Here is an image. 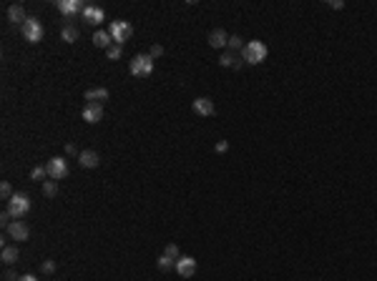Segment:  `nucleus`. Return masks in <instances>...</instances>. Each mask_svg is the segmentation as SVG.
Here are the masks:
<instances>
[{"label": "nucleus", "instance_id": "obj_1", "mask_svg": "<svg viewBox=\"0 0 377 281\" xmlns=\"http://www.w3.org/2000/svg\"><path fill=\"white\" fill-rule=\"evenodd\" d=\"M242 58H244V63H249V66L264 63V61H267V46H264L262 41H249V43L244 46V51H242Z\"/></svg>", "mask_w": 377, "mask_h": 281}, {"label": "nucleus", "instance_id": "obj_2", "mask_svg": "<svg viewBox=\"0 0 377 281\" xmlns=\"http://www.w3.org/2000/svg\"><path fill=\"white\" fill-rule=\"evenodd\" d=\"M128 73L136 78H148L153 73V58L148 53H138L131 63H128Z\"/></svg>", "mask_w": 377, "mask_h": 281}, {"label": "nucleus", "instance_id": "obj_3", "mask_svg": "<svg viewBox=\"0 0 377 281\" xmlns=\"http://www.w3.org/2000/svg\"><path fill=\"white\" fill-rule=\"evenodd\" d=\"M31 206H33V201L28 193H13V198L8 201V213L13 216V221H18V218L28 216Z\"/></svg>", "mask_w": 377, "mask_h": 281}, {"label": "nucleus", "instance_id": "obj_4", "mask_svg": "<svg viewBox=\"0 0 377 281\" xmlns=\"http://www.w3.org/2000/svg\"><path fill=\"white\" fill-rule=\"evenodd\" d=\"M108 33H111L113 43L123 46L126 41H131V36H133V26H131L128 21H113V23L108 26Z\"/></svg>", "mask_w": 377, "mask_h": 281}, {"label": "nucleus", "instance_id": "obj_5", "mask_svg": "<svg viewBox=\"0 0 377 281\" xmlns=\"http://www.w3.org/2000/svg\"><path fill=\"white\" fill-rule=\"evenodd\" d=\"M21 31H23V38H26L28 43H41V41H43V26H41L38 18H28V21L21 26Z\"/></svg>", "mask_w": 377, "mask_h": 281}, {"label": "nucleus", "instance_id": "obj_6", "mask_svg": "<svg viewBox=\"0 0 377 281\" xmlns=\"http://www.w3.org/2000/svg\"><path fill=\"white\" fill-rule=\"evenodd\" d=\"M46 171H48V178L61 181V178H66V176H68V161H66V158H61V156H53V158L46 163Z\"/></svg>", "mask_w": 377, "mask_h": 281}, {"label": "nucleus", "instance_id": "obj_7", "mask_svg": "<svg viewBox=\"0 0 377 281\" xmlns=\"http://www.w3.org/2000/svg\"><path fill=\"white\" fill-rule=\"evenodd\" d=\"M6 231H8V236H11L13 241H26V238L31 236V228H28V223H26V221H21V218H18V221H11Z\"/></svg>", "mask_w": 377, "mask_h": 281}, {"label": "nucleus", "instance_id": "obj_8", "mask_svg": "<svg viewBox=\"0 0 377 281\" xmlns=\"http://www.w3.org/2000/svg\"><path fill=\"white\" fill-rule=\"evenodd\" d=\"M56 8H58L66 18H73V16H78V13H83V11H86V6L81 3V0H58Z\"/></svg>", "mask_w": 377, "mask_h": 281}, {"label": "nucleus", "instance_id": "obj_9", "mask_svg": "<svg viewBox=\"0 0 377 281\" xmlns=\"http://www.w3.org/2000/svg\"><path fill=\"white\" fill-rule=\"evenodd\" d=\"M176 273H178L181 278H192V276L197 273V258H192V256H181V258L176 261Z\"/></svg>", "mask_w": 377, "mask_h": 281}, {"label": "nucleus", "instance_id": "obj_10", "mask_svg": "<svg viewBox=\"0 0 377 281\" xmlns=\"http://www.w3.org/2000/svg\"><path fill=\"white\" fill-rule=\"evenodd\" d=\"M81 18H83V23H88V26H101V23L106 21V13H103V8H98V6H86V11L81 13Z\"/></svg>", "mask_w": 377, "mask_h": 281}, {"label": "nucleus", "instance_id": "obj_11", "mask_svg": "<svg viewBox=\"0 0 377 281\" xmlns=\"http://www.w3.org/2000/svg\"><path fill=\"white\" fill-rule=\"evenodd\" d=\"M83 121H86V123H98V121H103V106H101V103H86V106H83Z\"/></svg>", "mask_w": 377, "mask_h": 281}, {"label": "nucleus", "instance_id": "obj_12", "mask_svg": "<svg viewBox=\"0 0 377 281\" xmlns=\"http://www.w3.org/2000/svg\"><path fill=\"white\" fill-rule=\"evenodd\" d=\"M192 111H194L197 116H204V118H207V116H214L217 108H214V101H212V98H197V101L192 103Z\"/></svg>", "mask_w": 377, "mask_h": 281}, {"label": "nucleus", "instance_id": "obj_13", "mask_svg": "<svg viewBox=\"0 0 377 281\" xmlns=\"http://www.w3.org/2000/svg\"><path fill=\"white\" fill-rule=\"evenodd\" d=\"M78 163H81L83 168H96V166L101 163V156H98L96 151L86 148V151H81V153H78Z\"/></svg>", "mask_w": 377, "mask_h": 281}, {"label": "nucleus", "instance_id": "obj_14", "mask_svg": "<svg viewBox=\"0 0 377 281\" xmlns=\"http://www.w3.org/2000/svg\"><path fill=\"white\" fill-rule=\"evenodd\" d=\"M219 66H224V68H237V71H239V68L244 66V58L237 56V53H232V51H227V53H222Z\"/></svg>", "mask_w": 377, "mask_h": 281}, {"label": "nucleus", "instance_id": "obj_15", "mask_svg": "<svg viewBox=\"0 0 377 281\" xmlns=\"http://www.w3.org/2000/svg\"><path fill=\"white\" fill-rule=\"evenodd\" d=\"M108 96H111V93H108L106 88H101V86L86 91V101H88V103H101V106H103V103L108 101Z\"/></svg>", "mask_w": 377, "mask_h": 281}, {"label": "nucleus", "instance_id": "obj_16", "mask_svg": "<svg viewBox=\"0 0 377 281\" xmlns=\"http://www.w3.org/2000/svg\"><path fill=\"white\" fill-rule=\"evenodd\" d=\"M227 43H229V36H227L222 28H214V31L209 33V46H212V48H227Z\"/></svg>", "mask_w": 377, "mask_h": 281}, {"label": "nucleus", "instance_id": "obj_17", "mask_svg": "<svg viewBox=\"0 0 377 281\" xmlns=\"http://www.w3.org/2000/svg\"><path fill=\"white\" fill-rule=\"evenodd\" d=\"M8 21L16 23V26H23V23L28 21L26 8H23V6H11V8H8Z\"/></svg>", "mask_w": 377, "mask_h": 281}, {"label": "nucleus", "instance_id": "obj_18", "mask_svg": "<svg viewBox=\"0 0 377 281\" xmlns=\"http://www.w3.org/2000/svg\"><path fill=\"white\" fill-rule=\"evenodd\" d=\"M93 46H96V48H103V51H108V48L113 46V38H111V33H108V31H96V33H93Z\"/></svg>", "mask_w": 377, "mask_h": 281}, {"label": "nucleus", "instance_id": "obj_19", "mask_svg": "<svg viewBox=\"0 0 377 281\" xmlns=\"http://www.w3.org/2000/svg\"><path fill=\"white\" fill-rule=\"evenodd\" d=\"M0 258H3V263H6V266H13V263L21 258L18 246H3V256H0Z\"/></svg>", "mask_w": 377, "mask_h": 281}, {"label": "nucleus", "instance_id": "obj_20", "mask_svg": "<svg viewBox=\"0 0 377 281\" xmlns=\"http://www.w3.org/2000/svg\"><path fill=\"white\" fill-rule=\"evenodd\" d=\"M78 36H81V31H78L73 23H66V26H63V31H61V41H66V43H76V41H78Z\"/></svg>", "mask_w": 377, "mask_h": 281}, {"label": "nucleus", "instance_id": "obj_21", "mask_svg": "<svg viewBox=\"0 0 377 281\" xmlns=\"http://www.w3.org/2000/svg\"><path fill=\"white\" fill-rule=\"evenodd\" d=\"M58 193V181H53V178H48V181H43V196H48V198H53Z\"/></svg>", "mask_w": 377, "mask_h": 281}, {"label": "nucleus", "instance_id": "obj_22", "mask_svg": "<svg viewBox=\"0 0 377 281\" xmlns=\"http://www.w3.org/2000/svg\"><path fill=\"white\" fill-rule=\"evenodd\" d=\"M156 266L161 268V271H171V268H176V261L171 258V256H158V261H156Z\"/></svg>", "mask_w": 377, "mask_h": 281}, {"label": "nucleus", "instance_id": "obj_23", "mask_svg": "<svg viewBox=\"0 0 377 281\" xmlns=\"http://www.w3.org/2000/svg\"><path fill=\"white\" fill-rule=\"evenodd\" d=\"M244 46H247V43H244L239 36H229V43H227V48H229L232 53H237V51H244Z\"/></svg>", "mask_w": 377, "mask_h": 281}, {"label": "nucleus", "instance_id": "obj_24", "mask_svg": "<svg viewBox=\"0 0 377 281\" xmlns=\"http://www.w3.org/2000/svg\"><path fill=\"white\" fill-rule=\"evenodd\" d=\"M121 53H123V46H118V43H113V46L106 51L108 61H118V58H121Z\"/></svg>", "mask_w": 377, "mask_h": 281}, {"label": "nucleus", "instance_id": "obj_25", "mask_svg": "<svg viewBox=\"0 0 377 281\" xmlns=\"http://www.w3.org/2000/svg\"><path fill=\"white\" fill-rule=\"evenodd\" d=\"M0 196H3L6 201H11V198H13V186H11L8 181H3V183H0Z\"/></svg>", "mask_w": 377, "mask_h": 281}, {"label": "nucleus", "instance_id": "obj_26", "mask_svg": "<svg viewBox=\"0 0 377 281\" xmlns=\"http://www.w3.org/2000/svg\"><path fill=\"white\" fill-rule=\"evenodd\" d=\"M46 176H48V171H46V166H36V168L31 171V178H33V181H43Z\"/></svg>", "mask_w": 377, "mask_h": 281}, {"label": "nucleus", "instance_id": "obj_27", "mask_svg": "<svg viewBox=\"0 0 377 281\" xmlns=\"http://www.w3.org/2000/svg\"><path fill=\"white\" fill-rule=\"evenodd\" d=\"M163 253H166V256H171L173 261H178V258H181V253H178V246H176V243H166Z\"/></svg>", "mask_w": 377, "mask_h": 281}, {"label": "nucleus", "instance_id": "obj_28", "mask_svg": "<svg viewBox=\"0 0 377 281\" xmlns=\"http://www.w3.org/2000/svg\"><path fill=\"white\" fill-rule=\"evenodd\" d=\"M41 268H43V273H53V271H56V261H51V258H46V261L41 263Z\"/></svg>", "mask_w": 377, "mask_h": 281}, {"label": "nucleus", "instance_id": "obj_29", "mask_svg": "<svg viewBox=\"0 0 377 281\" xmlns=\"http://www.w3.org/2000/svg\"><path fill=\"white\" fill-rule=\"evenodd\" d=\"M148 56H151V58L156 61V58H161V56H163V48H161V46H151V51H148Z\"/></svg>", "mask_w": 377, "mask_h": 281}, {"label": "nucleus", "instance_id": "obj_30", "mask_svg": "<svg viewBox=\"0 0 377 281\" xmlns=\"http://www.w3.org/2000/svg\"><path fill=\"white\" fill-rule=\"evenodd\" d=\"M214 151H217V153H227V151H229V143H227V141H217Z\"/></svg>", "mask_w": 377, "mask_h": 281}, {"label": "nucleus", "instance_id": "obj_31", "mask_svg": "<svg viewBox=\"0 0 377 281\" xmlns=\"http://www.w3.org/2000/svg\"><path fill=\"white\" fill-rule=\"evenodd\" d=\"M66 153H68V156H76V153H81V151H76V143H66Z\"/></svg>", "mask_w": 377, "mask_h": 281}, {"label": "nucleus", "instance_id": "obj_32", "mask_svg": "<svg viewBox=\"0 0 377 281\" xmlns=\"http://www.w3.org/2000/svg\"><path fill=\"white\" fill-rule=\"evenodd\" d=\"M329 8H332V11H342V8H344V3H342V0H332Z\"/></svg>", "mask_w": 377, "mask_h": 281}, {"label": "nucleus", "instance_id": "obj_33", "mask_svg": "<svg viewBox=\"0 0 377 281\" xmlns=\"http://www.w3.org/2000/svg\"><path fill=\"white\" fill-rule=\"evenodd\" d=\"M21 276L18 273H13V271H6V281H18Z\"/></svg>", "mask_w": 377, "mask_h": 281}, {"label": "nucleus", "instance_id": "obj_34", "mask_svg": "<svg viewBox=\"0 0 377 281\" xmlns=\"http://www.w3.org/2000/svg\"><path fill=\"white\" fill-rule=\"evenodd\" d=\"M18 281H38V278H36V276H31V273H23Z\"/></svg>", "mask_w": 377, "mask_h": 281}]
</instances>
